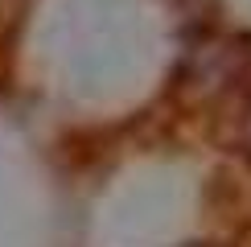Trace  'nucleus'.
Here are the masks:
<instances>
[{
  "label": "nucleus",
  "mask_w": 251,
  "mask_h": 247,
  "mask_svg": "<svg viewBox=\"0 0 251 247\" xmlns=\"http://www.w3.org/2000/svg\"><path fill=\"white\" fill-rule=\"evenodd\" d=\"M239 144L251 152V103H247V111L239 116Z\"/></svg>",
  "instance_id": "1"
}]
</instances>
